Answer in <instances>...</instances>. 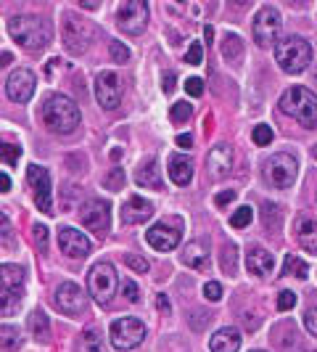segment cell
I'll return each instance as SVG.
<instances>
[{"label":"cell","instance_id":"6da1fadb","mask_svg":"<svg viewBox=\"0 0 317 352\" xmlns=\"http://www.w3.org/2000/svg\"><path fill=\"white\" fill-rule=\"evenodd\" d=\"M8 35L14 37L21 48H27V51H43L51 43L53 27L45 16L21 14V16L8 19Z\"/></svg>","mask_w":317,"mask_h":352},{"label":"cell","instance_id":"7a4b0ae2","mask_svg":"<svg viewBox=\"0 0 317 352\" xmlns=\"http://www.w3.org/2000/svg\"><path fill=\"white\" fill-rule=\"evenodd\" d=\"M40 117L48 130L58 133V135H69L77 130L80 124V106L71 101L69 96L64 93H53L43 101V109H40Z\"/></svg>","mask_w":317,"mask_h":352},{"label":"cell","instance_id":"3957f363","mask_svg":"<svg viewBox=\"0 0 317 352\" xmlns=\"http://www.w3.org/2000/svg\"><path fill=\"white\" fill-rule=\"evenodd\" d=\"M281 111L301 127L312 130L317 124V96L304 85H294L281 96Z\"/></svg>","mask_w":317,"mask_h":352},{"label":"cell","instance_id":"277c9868","mask_svg":"<svg viewBox=\"0 0 317 352\" xmlns=\"http://www.w3.org/2000/svg\"><path fill=\"white\" fill-rule=\"evenodd\" d=\"M275 58L285 74H301L312 64V45L299 35H285L275 45Z\"/></svg>","mask_w":317,"mask_h":352},{"label":"cell","instance_id":"5b68a950","mask_svg":"<svg viewBox=\"0 0 317 352\" xmlns=\"http://www.w3.org/2000/svg\"><path fill=\"white\" fill-rule=\"evenodd\" d=\"M117 289H119V276L114 270L111 263H95L88 273V292L90 297L98 302V305H108V302L117 297Z\"/></svg>","mask_w":317,"mask_h":352},{"label":"cell","instance_id":"8992f818","mask_svg":"<svg viewBox=\"0 0 317 352\" xmlns=\"http://www.w3.org/2000/svg\"><path fill=\"white\" fill-rule=\"evenodd\" d=\"M281 30H283L281 11L272 8V6L259 8V14L254 16V27H251L254 43H257L259 48H275L278 40H281Z\"/></svg>","mask_w":317,"mask_h":352},{"label":"cell","instance_id":"52a82bcc","mask_svg":"<svg viewBox=\"0 0 317 352\" xmlns=\"http://www.w3.org/2000/svg\"><path fill=\"white\" fill-rule=\"evenodd\" d=\"M108 336H111L114 350L119 352L135 350L143 339H145V323H143L141 318H132V316L117 318L111 323V329H108Z\"/></svg>","mask_w":317,"mask_h":352},{"label":"cell","instance_id":"ba28073f","mask_svg":"<svg viewBox=\"0 0 317 352\" xmlns=\"http://www.w3.org/2000/svg\"><path fill=\"white\" fill-rule=\"evenodd\" d=\"M145 24H148V3H143V0H122L117 6V27L122 30L124 35H143Z\"/></svg>","mask_w":317,"mask_h":352},{"label":"cell","instance_id":"9c48e42d","mask_svg":"<svg viewBox=\"0 0 317 352\" xmlns=\"http://www.w3.org/2000/svg\"><path fill=\"white\" fill-rule=\"evenodd\" d=\"M264 173H267V180L275 188H291L296 183V175H299V162H296L294 154L278 151V154H272V157L267 159Z\"/></svg>","mask_w":317,"mask_h":352},{"label":"cell","instance_id":"30bf717a","mask_svg":"<svg viewBox=\"0 0 317 352\" xmlns=\"http://www.w3.org/2000/svg\"><path fill=\"white\" fill-rule=\"evenodd\" d=\"M180 236H183V220L180 217H161L158 223L148 228L145 241H148V247L158 249V252H172L180 244Z\"/></svg>","mask_w":317,"mask_h":352},{"label":"cell","instance_id":"8fae6325","mask_svg":"<svg viewBox=\"0 0 317 352\" xmlns=\"http://www.w3.org/2000/svg\"><path fill=\"white\" fill-rule=\"evenodd\" d=\"M80 220L82 226L95 233L98 239H104L108 228H111V204L106 199H88L82 207H80Z\"/></svg>","mask_w":317,"mask_h":352},{"label":"cell","instance_id":"7c38bea8","mask_svg":"<svg viewBox=\"0 0 317 352\" xmlns=\"http://www.w3.org/2000/svg\"><path fill=\"white\" fill-rule=\"evenodd\" d=\"M27 183L32 188V196H35L37 210L43 214H53V180L51 173L40 164H30L27 167Z\"/></svg>","mask_w":317,"mask_h":352},{"label":"cell","instance_id":"4fadbf2b","mask_svg":"<svg viewBox=\"0 0 317 352\" xmlns=\"http://www.w3.org/2000/svg\"><path fill=\"white\" fill-rule=\"evenodd\" d=\"M90 43H93V30H90L88 21L67 14V19H64V45H67V51L80 56V53L88 51Z\"/></svg>","mask_w":317,"mask_h":352},{"label":"cell","instance_id":"5bb4252c","mask_svg":"<svg viewBox=\"0 0 317 352\" xmlns=\"http://www.w3.org/2000/svg\"><path fill=\"white\" fill-rule=\"evenodd\" d=\"M95 101L106 111H114L122 104V82L117 77V72H98L95 74Z\"/></svg>","mask_w":317,"mask_h":352},{"label":"cell","instance_id":"9a60e30c","mask_svg":"<svg viewBox=\"0 0 317 352\" xmlns=\"http://www.w3.org/2000/svg\"><path fill=\"white\" fill-rule=\"evenodd\" d=\"M53 302H56V307H58L64 316H80V313L88 310V297H85V292L71 281L61 283V286L56 289Z\"/></svg>","mask_w":317,"mask_h":352},{"label":"cell","instance_id":"2e32d148","mask_svg":"<svg viewBox=\"0 0 317 352\" xmlns=\"http://www.w3.org/2000/svg\"><path fill=\"white\" fill-rule=\"evenodd\" d=\"M35 88H37V80L30 69H14L5 77V96H8L14 104H27V101H32Z\"/></svg>","mask_w":317,"mask_h":352},{"label":"cell","instance_id":"e0dca14e","mask_svg":"<svg viewBox=\"0 0 317 352\" xmlns=\"http://www.w3.org/2000/svg\"><path fill=\"white\" fill-rule=\"evenodd\" d=\"M58 247L61 252L71 257V260H82V257H88L90 254V239L85 233H80L77 228H61L58 230Z\"/></svg>","mask_w":317,"mask_h":352},{"label":"cell","instance_id":"ac0fdd59","mask_svg":"<svg viewBox=\"0 0 317 352\" xmlns=\"http://www.w3.org/2000/svg\"><path fill=\"white\" fill-rule=\"evenodd\" d=\"M119 214H122V223H127V226H143V223H148L154 217V204L135 194L124 201Z\"/></svg>","mask_w":317,"mask_h":352},{"label":"cell","instance_id":"d6986e66","mask_svg":"<svg viewBox=\"0 0 317 352\" xmlns=\"http://www.w3.org/2000/svg\"><path fill=\"white\" fill-rule=\"evenodd\" d=\"M294 236L299 241L301 249L317 254V220L315 217H307V214H299L294 220Z\"/></svg>","mask_w":317,"mask_h":352},{"label":"cell","instance_id":"ffe728a7","mask_svg":"<svg viewBox=\"0 0 317 352\" xmlns=\"http://www.w3.org/2000/svg\"><path fill=\"white\" fill-rule=\"evenodd\" d=\"M207 167L211 170L214 177H225L233 170V148L220 143L209 151V159H207Z\"/></svg>","mask_w":317,"mask_h":352},{"label":"cell","instance_id":"44dd1931","mask_svg":"<svg viewBox=\"0 0 317 352\" xmlns=\"http://www.w3.org/2000/svg\"><path fill=\"white\" fill-rule=\"evenodd\" d=\"M209 350L211 352H238L241 350V331L225 326L220 331H214V336L209 339Z\"/></svg>","mask_w":317,"mask_h":352},{"label":"cell","instance_id":"7402d4cb","mask_svg":"<svg viewBox=\"0 0 317 352\" xmlns=\"http://www.w3.org/2000/svg\"><path fill=\"white\" fill-rule=\"evenodd\" d=\"M169 180L175 186H188L193 180V159L185 154H172L169 157Z\"/></svg>","mask_w":317,"mask_h":352},{"label":"cell","instance_id":"603a6c76","mask_svg":"<svg viewBox=\"0 0 317 352\" xmlns=\"http://www.w3.org/2000/svg\"><path fill=\"white\" fill-rule=\"evenodd\" d=\"M275 267V260L267 249H251L246 254V270L251 276H259V278H267Z\"/></svg>","mask_w":317,"mask_h":352},{"label":"cell","instance_id":"cb8c5ba5","mask_svg":"<svg viewBox=\"0 0 317 352\" xmlns=\"http://www.w3.org/2000/svg\"><path fill=\"white\" fill-rule=\"evenodd\" d=\"M135 183L141 188H154V191H161L164 188V180H161V173H158V162L156 159H145L143 167L135 173Z\"/></svg>","mask_w":317,"mask_h":352},{"label":"cell","instance_id":"d4e9b609","mask_svg":"<svg viewBox=\"0 0 317 352\" xmlns=\"http://www.w3.org/2000/svg\"><path fill=\"white\" fill-rule=\"evenodd\" d=\"M207 257H209V247H207V241H191V244H185L183 252H180V260L183 265H188V267H204L207 265Z\"/></svg>","mask_w":317,"mask_h":352},{"label":"cell","instance_id":"484cf974","mask_svg":"<svg viewBox=\"0 0 317 352\" xmlns=\"http://www.w3.org/2000/svg\"><path fill=\"white\" fill-rule=\"evenodd\" d=\"M283 276L307 278V276H309V265L304 263L299 254H285V263H283Z\"/></svg>","mask_w":317,"mask_h":352},{"label":"cell","instance_id":"4316f807","mask_svg":"<svg viewBox=\"0 0 317 352\" xmlns=\"http://www.w3.org/2000/svg\"><path fill=\"white\" fill-rule=\"evenodd\" d=\"M3 289H21L24 286V270L19 267V265H11V263H5L3 265Z\"/></svg>","mask_w":317,"mask_h":352},{"label":"cell","instance_id":"83f0119b","mask_svg":"<svg viewBox=\"0 0 317 352\" xmlns=\"http://www.w3.org/2000/svg\"><path fill=\"white\" fill-rule=\"evenodd\" d=\"M0 310H3V316H14L19 310V305H21V289H3L0 292Z\"/></svg>","mask_w":317,"mask_h":352},{"label":"cell","instance_id":"f1b7e54d","mask_svg":"<svg viewBox=\"0 0 317 352\" xmlns=\"http://www.w3.org/2000/svg\"><path fill=\"white\" fill-rule=\"evenodd\" d=\"M241 56H244V43H241V37L225 35V40H222V58L235 64Z\"/></svg>","mask_w":317,"mask_h":352},{"label":"cell","instance_id":"f546056e","mask_svg":"<svg viewBox=\"0 0 317 352\" xmlns=\"http://www.w3.org/2000/svg\"><path fill=\"white\" fill-rule=\"evenodd\" d=\"M27 326H30V331H32V336H37L40 342H48V331H51V320L45 318V313H40L37 310L35 316L27 320Z\"/></svg>","mask_w":317,"mask_h":352},{"label":"cell","instance_id":"4dcf8cb0","mask_svg":"<svg viewBox=\"0 0 317 352\" xmlns=\"http://www.w3.org/2000/svg\"><path fill=\"white\" fill-rule=\"evenodd\" d=\"M222 252H225V254H220V265H222V270H225L228 276H233V273H235V265H238V247L228 241V244L222 247Z\"/></svg>","mask_w":317,"mask_h":352},{"label":"cell","instance_id":"1f68e13d","mask_svg":"<svg viewBox=\"0 0 317 352\" xmlns=\"http://www.w3.org/2000/svg\"><path fill=\"white\" fill-rule=\"evenodd\" d=\"M82 352H104V342H101L98 329L90 326L88 331L82 334Z\"/></svg>","mask_w":317,"mask_h":352},{"label":"cell","instance_id":"d6a6232c","mask_svg":"<svg viewBox=\"0 0 317 352\" xmlns=\"http://www.w3.org/2000/svg\"><path fill=\"white\" fill-rule=\"evenodd\" d=\"M191 114H193V106L188 104V101H180V104H175L172 109H169V120L175 124H183L191 120Z\"/></svg>","mask_w":317,"mask_h":352},{"label":"cell","instance_id":"836d02e7","mask_svg":"<svg viewBox=\"0 0 317 352\" xmlns=\"http://www.w3.org/2000/svg\"><path fill=\"white\" fill-rule=\"evenodd\" d=\"M251 220H254V210L244 204V207H238V210L233 212L230 226H233V228H246V226H251Z\"/></svg>","mask_w":317,"mask_h":352},{"label":"cell","instance_id":"e575fe53","mask_svg":"<svg viewBox=\"0 0 317 352\" xmlns=\"http://www.w3.org/2000/svg\"><path fill=\"white\" fill-rule=\"evenodd\" d=\"M272 138H275V133H272L270 124H257V127L251 130V141L257 143V146H270Z\"/></svg>","mask_w":317,"mask_h":352},{"label":"cell","instance_id":"d590c367","mask_svg":"<svg viewBox=\"0 0 317 352\" xmlns=\"http://www.w3.org/2000/svg\"><path fill=\"white\" fill-rule=\"evenodd\" d=\"M19 157H21V148H19L16 143L3 141V164H5V167H14L19 162Z\"/></svg>","mask_w":317,"mask_h":352},{"label":"cell","instance_id":"8d00e7d4","mask_svg":"<svg viewBox=\"0 0 317 352\" xmlns=\"http://www.w3.org/2000/svg\"><path fill=\"white\" fill-rule=\"evenodd\" d=\"M19 347V329L16 326H3V350H16Z\"/></svg>","mask_w":317,"mask_h":352},{"label":"cell","instance_id":"74e56055","mask_svg":"<svg viewBox=\"0 0 317 352\" xmlns=\"http://www.w3.org/2000/svg\"><path fill=\"white\" fill-rule=\"evenodd\" d=\"M201 61H204V45H201V43H191V48L185 53V64L196 67V64H201Z\"/></svg>","mask_w":317,"mask_h":352},{"label":"cell","instance_id":"f35d334b","mask_svg":"<svg viewBox=\"0 0 317 352\" xmlns=\"http://www.w3.org/2000/svg\"><path fill=\"white\" fill-rule=\"evenodd\" d=\"M108 53H111V58H114L117 64H127V61H130V51L124 48L122 43H117V40L111 43V48H108Z\"/></svg>","mask_w":317,"mask_h":352},{"label":"cell","instance_id":"ab89813d","mask_svg":"<svg viewBox=\"0 0 317 352\" xmlns=\"http://www.w3.org/2000/svg\"><path fill=\"white\" fill-rule=\"evenodd\" d=\"M296 307V294L294 292H281L278 294V310L281 313H288V310H294Z\"/></svg>","mask_w":317,"mask_h":352},{"label":"cell","instance_id":"60d3db41","mask_svg":"<svg viewBox=\"0 0 317 352\" xmlns=\"http://www.w3.org/2000/svg\"><path fill=\"white\" fill-rule=\"evenodd\" d=\"M124 186V173L117 167V170H111L108 177H106V188H111V191H119Z\"/></svg>","mask_w":317,"mask_h":352},{"label":"cell","instance_id":"b9f144b4","mask_svg":"<svg viewBox=\"0 0 317 352\" xmlns=\"http://www.w3.org/2000/svg\"><path fill=\"white\" fill-rule=\"evenodd\" d=\"M124 263H127L130 270H135V273H145V270H148V263L143 260L141 254H138V257H135V254H124Z\"/></svg>","mask_w":317,"mask_h":352},{"label":"cell","instance_id":"7bdbcfd3","mask_svg":"<svg viewBox=\"0 0 317 352\" xmlns=\"http://www.w3.org/2000/svg\"><path fill=\"white\" fill-rule=\"evenodd\" d=\"M185 93L198 98V96L204 93V80H201V77H188V80H185Z\"/></svg>","mask_w":317,"mask_h":352},{"label":"cell","instance_id":"ee69618b","mask_svg":"<svg viewBox=\"0 0 317 352\" xmlns=\"http://www.w3.org/2000/svg\"><path fill=\"white\" fill-rule=\"evenodd\" d=\"M204 297H207L209 302H220L222 300V286H220L217 281H209L207 286H204Z\"/></svg>","mask_w":317,"mask_h":352},{"label":"cell","instance_id":"f6af8a7d","mask_svg":"<svg viewBox=\"0 0 317 352\" xmlns=\"http://www.w3.org/2000/svg\"><path fill=\"white\" fill-rule=\"evenodd\" d=\"M122 292H124V300H127V302H138V297H141V292H138L135 281H124Z\"/></svg>","mask_w":317,"mask_h":352},{"label":"cell","instance_id":"bcb514c9","mask_svg":"<svg viewBox=\"0 0 317 352\" xmlns=\"http://www.w3.org/2000/svg\"><path fill=\"white\" fill-rule=\"evenodd\" d=\"M35 239H37V247H40V252H45V249H48V228L37 223V226H35Z\"/></svg>","mask_w":317,"mask_h":352},{"label":"cell","instance_id":"7dc6e473","mask_svg":"<svg viewBox=\"0 0 317 352\" xmlns=\"http://www.w3.org/2000/svg\"><path fill=\"white\" fill-rule=\"evenodd\" d=\"M304 326L312 336H317V307H312L307 316H304Z\"/></svg>","mask_w":317,"mask_h":352},{"label":"cell","instance_id":"c3c4849f","mask_svg":"<svg viewBox=\"0 0 317 352\" xmlns=\"http://www.w3.org/2000/svg\"><path fill=\"white\" fill-rule=\"evenodd\" d=\"M233 199H235V191H222V194L214 196V204H217V207H225V204H230Z\"/></svg>","mask_w":317,"mask_h":352},{"label":"cell","instance_id":"681fc988","mask_svg":"<svg viewBox=\"0 0 317 352\" xmlns=\"http://www.w3.org/2000/svg\"><path fill=\"white\" fill-rule=\"evenodd\" d=\"M177 146H180V148H191V146H193V135H191V133L177 135Z\"/></svg>","mask_w":317,"mask_h":352},{"label":"cell","instance_id":"f907efd6","mask_svg":"<svg viewBox=\"0 0 317 352\" xmlns=\"http://www.w3.org/2000/svg\"><path fill=\"white\" fill-rule=\"evenodd\" d=\"M172 90H175V74L167 72V74H164V93H172Z\"/></svg>","mask_w":317,"mask_h":352},{"label":"cell","instance_id":"816d5d0a","mask_svg":"<svg viewBox=\"0 0 317 352\" xmlns=\"http://www.w3.org/2000/svg\"><path fill=\"white\" fill-rule=\"evenodd\" d=\"M0 223H3V244L8 241V214H0Z\"/></svg>","mask_w":317,"mask_h":352},{"label":"cell","instance_id":"f5cc1de1","mask_svg":"<svg viewBox=\"0 0 317 352\" xmlns=\"http://www.w3.org/2000/svg\"><path fill=\"white\" fill-rule=\"evenodd\" d=\"M80 6H82V8H85V11H95V8H98V6H101V3H98V0H82V3H80Z\"/></svg>","mask_w":317,"mask_h":352},{"label":"cell","instance_id":"db71d44e","mask_svg":"<svg viewBox=\"0 0 317 352\" xmlns=\"http://www.w3.org/2000/svg\"><path fill=\"white\" fill-rule=\"evenodd\" d=\"M156 307H161V313H169V305H167V297H164V294H158Z\"/></svg>","mask_w":317,"mask_h":352},{"label":"cell","instance_id":"11a10c76","mask_svg":"<svg viewBox=\"0 0 317 352\" xmlns=\"http://www.w3.org/2000/svg\"><path fill=\"white\" fill-rule=\"evenodd\" d=\"M11 191V177H8V173H3V194H8Z\"/></svg>","mask_w":317,"mask_h":352},{"label":"cell","instance_id":"9f6ffc18","mask_svg":"<svg viewBox=\"0 0 317 352\" xmlns=\"http://www.w3.org/2000/svg\"><path fill=\"white\" fill-rule=\"evenodd\" d=\"M312 157L317 159V143H315V146H312Z\"/></svg>","mask_w":317,"mask_h":352},{"label":"cell","instance_id":"6f0895ef","mask_svg":"<svg viewBox=\"0 0 317 352\" xmlns=\"http://www.w3.org/2000/svg\"><path fill=\"white\" fill-rule=\"evenodd\" d=\"M251 352H264V350H251Z\"/></svg>","mask_w":317,"mask_h":352},{"label":"cell","instance_id":"680465c9","mask_svg":"<svg viewBox=\"0 0 317 352\" xmlns=\"http://www.w3.org/2000/svg\"><path fill=\"white\" fill-rule=\"evenodd\" d=\"M301 352H312V350H301Z\"/></svg>","mask_w":317,"mask_h":352}]
</instances>
